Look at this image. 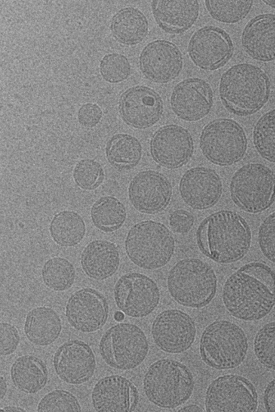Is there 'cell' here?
Listing matches in <instances>:
<instances>
[{"instance_id":"cell-1","label":"cell","mask_w":275,"mask_h":412,"mask_svg":"<svg viewBox=\"0 0 275 412\" xmlns=\"http://www.w3.org/2000/svg\"><path fill=\"white\" fill-rule=\"evenodd\" d=\"M222 301L234 317L256 321L275 306V272L263 262L245 264L226 280Z\"/></svg>"},{"instance_id":"cell-2","label":"cell","mask_w":275,"mask_h":412,"mask_svg":"<svg viewBox=\"0 0 275 412\" xmlns=\"http://www.w3.org/2000/svg\"><path fill=\"white\" fill-rule=\"evenodd\" d=\"M251 230L238 213L221 210L207 216L198 226L196 241L199 250L221 264L236 262L248 253Z\"/></svg>"},{"instance_id":"cell-3","label":"cell","mask_w":275,"mask_h":412,"mask_svg":"<svg viewBox=\"0 0 275 412\" xmlns=\"http://www.w3.org/2000/svg\"><path fill=\"white\" fill-rule=\"evenodd\" d=\"M270 81L260 67L239 63L221 76L219 93L221 103L230 113L248 116L258 111L270 95Z\"/></svg>"},{"instance_id":"cell-4","label":"cell","mask_w":275,"mask_h":412,"mask_svg":"<svg viewBox=\"0 0 275 412\" xmlns=\"http://www.w3.org/2000/svg\"><path fill=\"white\" fill-rule=\"evenodd\" d=\"M148 400L163 409H174L192 396L195 380L188 367L170 358L159 359L150 365L142 380Z\"/></svg>"},{"instance_id":"cell-5","label":"cell","mask_w":275,"mask_h":412,"mask_svg":"<svg viewBox=\"0 0 275 412\" xmlns=\"http://www.w3.org/2000/svg\"><path fill=\"white\" fill-rule=\"evenodd\" d=\"M167 288L171 297L179 305L201 308L214 299L217 279L208 263L198 258H185L170 269Z\"/></svg>"},{"instance_id":"cell-6","label":"cell","mask_w":275,"mask_h":412,"mask_svg":"<svg viewBox=\"0 0 275 412\" xmlns=\"http://www.w3.org/2000/svg\"><path fill=\"white\" fill-rule=\"evenodd\" d=\"M199 349L203 362L208 367L219 370L231 369L239 366L245 359L248 337L239 325L219 319L205 328Z\"/></svg>"},{"instance_id":"cell-7","label":"cell","mask_w":275,"mask_h":412,"mask_svg":"<svg viewBox=\"0 0 275 412\" xmlns=\"http://www.w3.org/2000/svg\"><path fill=\"white\" fill-rule=\"evenodd\" d=\"M125 250L128 258L136 266L155 270L170 261L175 250V240L164 224L143 220L129 229L125 240Z\"/></svg>"},{"instance_id":"cell-8","label":"cell","mask_w":275,"mask_h":412,"mask_svg":"<svg viewBox=\"0 0 275 412\" xmlns=\"http://www.w3.org/2000/svg\"><path fill=\"white\" fill-rule=\"evenodd\" d=\"M149 350L144 331L130 323H119L110 327L99 342L100 354L107 365L120 370L139 366Z\"/></svg>"},{"instance_id":"cell-9","label":"cell","mask_w":275,"mask_h":412,"mask_svg":"<svg viewBox=\"0 0 275 412\" xmlns=\"http://www.w3.org/2000/svg\"><path fill=\"white\" fill-rule=\"evenodd\" d=\"M230 191L233 202L241 209L261 212L275 199V174L263 164L249 163L234 172Z\"/></svg>"},{"instance_id":"cell-10","label":"cell","mask_w":275,"mask_h":412,"mask_svg":"<svg viewBox=\"0 0 275 412\" xmlns=\"http://www.w3.org/2000/svg\"><path fill=\"white\" fill-rule=\"evenodd\" d=\"M248 141L242 126L229 118H218L206 124L200 135L199 146L211 163L226 166L240 161L247 150Z\"/></svg>"},{"instance_id":"cell-11","label":"cell","mask_w":275,"mask_h":412,"mask_svg":"<svg viewBox=\"0 0 275 412\" xmlns=\"http://www.w3.org/2000/svg\"><path fill=\"white\" fill-rule=\"evenodd\" d=\"M257 407L255 386L240 375L219 376L206 391L205 410L208 412H254Z\"/></svg>"},{"instance_id":"cell-12","label":"cell","mask_w":275,"mask_h":412,"mask_svg":"<svg viewBox=\"0 0 275 412\" xmlns=\"http://www.w3.org/2000/svg\"><path fill=\"white\" fill-rule=\"evenodd\" d=\"M117 307L128 317L142 318L157 307L160 292L155 282L146 275L129 272L122 275L114 287Z\"/></svg>"},{"instance_id":"cell-13","label":"cell","mask_w":275,"mask_h":412,"mask_svg":"<svg viewBox=\"0 0 275 412\" xmlns=\"http://www.w3.org/2000/svg\"><path fill=\"white\" fill-rule=\"evenodd\" d=\"M197 334L194 319L178 309L160 312L151 325V334L155 344L163 352L180 354L193 344Z\"/></svg>"},{"instance_id":"cell-14","label":"cell","mask_w":275,"mask_h":412,"mask_svg":"<svg viewBox=\"0 0 275 412\" xmlns=\"http://www.w3.org/2000/svg\"><path fill=\"white\" fill-rule=\"evenodd\" d=\"M234 45L230 35L215 26L197 30L190 38L188 52L193 63L207 71L223 67L230 59Z\"/></svg>"},{"instance_id":"cell-15","label":"cell","mask_w":275,"mask_h":412,"mask_svg":"<svg viewBox=\"0 0 275 412\" xmlns=\"http://www.w3.org/2000/svg\"><path fill=\"white\" fill-rule=\"evenodd\" d=\"M109 307L104 296L92 288L74 292L65 305L69 323L78 331L91 333L101 329L109 317Z\"/></svg>"},{"instance_id":"cell-16","label":"cell","mask_w":275,"mask_h":412,"mask_svg":"<svg viewBox=\"0 0 275 412\" xmlns=\"http://www.w3.org/2000/svg\"><path fill=\"white\" fill-rule=\"evenodd\" d=\"M193 150L194 143L190 132L176 124L162 126L150 141V152L153 160L168 169L186 164Z\"/></svg>"},{"instance_id":"cell-17","label":"cell","mask_w":275,"mask_h":412,"mask_svg":"<svg viewBox=\"0 0 275 412\" xmlns=\"http://www.w3.org/2000/svg\"><path fill=\"white\" fill-rule=\"evenodd\" d=\"M128 195L133 207L138 211L153 214L164 210L172 196V187L163 174L149 170L136 174L131 179Z\"/></svg>"},{"instance_id":"cell-18","label":"cell","mask_w":275,"mask_h":412,"mask_svg":"<svg viewBox=\"0 0 275 412\" xmlns=\"http://www.w3.org/2000/svg\"><path fill=\"white\" fill-rule=\"evenodd\" d=\"M96 358L91 347L85 341L70 340L55 352L53 366L56 375L71 385H82L94 374Z\"/></svg>"},{"instance_id":"cell-19","label":"cell","mask_w":275,"mask_h":412,"mask_svg":"<svg viewBox=\"0 0 275 412\" xmlns=\"http://www.w3.org/2000/svg\"><path fill=\"white\" fill-rule=\"evenodd\" d=\"M140 68L150 81L165 84L175 79L183 67V58L176 45L158 39L148 43L139 58Z\"/></svg>"},{"instance_id":"cell-20","label":"cell","mask_w":275,"mask_h":412,"mask_svg":"<svg viewBox=\"0 0 275 412\" xmlns=\"http://www.w3.org/2000/svg\"><path fill=\"white\" fill-rule=\"evenodd\" d=\"M170 102L171 109L177 117L184 121L195 122L210 113L213 93L206 80L189 78L175 86Z\"/></svg>"},{"instance_id":"cell-21","label":"cell","mask_w":275,"mask_h":412,"mask_svg":"<svg viewBox=\"0 0 275 412\" xmlns=\"http://www.w3.org/2000/svg\"><path fill=\"white\" fill-rule=\"evenodd\" d=\"M119 109L128 125L145 129L160 120L164 108L162 100L155 91L146 86H135L122 94Z\"/></svg>"},{"instance_id":"cell-22","label":"cell","mask_w":275,"mask_h":412,"mask_svg":"<svg viewBox=\"0 0 275 412\" xmlns=\"http://www.w3.org/2000/svg\"><path fill=\"white\" fill-rule=\"evenodd\" d=\"M138 401L139 393L135 385L120 375L100 378L95 384L91 393L92 404L96 411H133Z\"/></svg>"},{"instance_id":"cell-23","label":"cell","mask_w":275,"mask_h":412,"mask_svg":"<svg viewBox=\"0 0 275 412\" xmlns=\"http://www.w3.org/2000/svg\"><path fill=\"white\" fill-rule=\"evenodd\" d=\"M179 190L182 198L188 205L195 209H207L220 199L222 182L214 170L195 167L184 174L179 181Z\"/></svg>"},{"instance_id":"cell-24","label":"cell","mask_w":275,"mask_h":412,"mask_svg":"<svg viewBox=\"0 0 275 412\" xmlns=\"http://www.w3.org/2000/svg\"><path fill=\"white\" fill-rule=\"evenodd\" d=\"M241 44L254 60H275V14H261L252 19L243 30Z\"/></svg>"},{"instance_id":"cell-25","label":"cell","mask_w":275,"mask_h":412,"mask_svg":"<svg viewBox=\"0 0 275 412\" xmlns=\"http://www.w3.org/2000/svg\"><path fill=\"white\" fill-rule=\"evenodd\" d=\"M155 21L165 32L181 34L192 27L199 14L198 1L156 0L151 3Z\"/></svg>"},{"instance_id":"cell-26","label":"cell","mask_w":275,"mask_h":412,"mask_svg":"<svg viewBox=\"0 0 275 412\" xmlns=\"http://www.w3.org/2000/svg\"><path fill=\"white\" fill-rule=\"evenodd\" d=\"M120 260L116 244L104 240L89 242L80 256L81 267L85 275L98 281L113 275L119 268Z\"/></svg>"},{"instance_id":"cell-27","label":"cell","mask_w":275,"mask_h":412,"mask_svg":"<svg viewBox=\"0 0 275 412\" xmlns=\"http://www.w3.org/2000/svg\"><path fill=\"white\" fill-rule=\"evenodd\" d=\"M61 330V319L52 308L38 306L26 315L24 333L28 340L34 345L47 346L53 343Z\"/></svg>"},{"instance_id":"cell-28","label":"cell","mask_w":275,"mask_h":412,"mask_svg":"<svg viewBox=\"0 0 275 412\" xmlns=\"http://www.w3.org/2000/svg\"><path fill=\"white\" fill-rule=\"evenodd\" d=\"M10 378L19 391L36 393L46 385L48 370L41 358L30 354L23 355L11 365Z\"/></svg>"},{"instance_id":"cell-29","label":"cell","mask_w":275,"mask_h":412,"mask_svg":"<svg viewBox=\"0 0 275 412\" xmlns=\"http://www.w3.org/2000/svg\"><path fill=\"white\" fill-rule=\"evenodd\" d=\"M110 29L118 41L133 45L144 39L148 34V23L140 10L128 7L116 13L111 19Z\"/></svg>"},{"instance_id":"cell-30","label":"cell","mask_w":275,"mask_h":412,"mask_svg":"<svg viewBox=\"0 0 275 412\" xmlns=\"http://www.w3.org/2000/svg\"><path fill=\"white\" fill-rule=\"evenodd\" d=\"M142 153L140 142L124 133L116 134L108 141L105 154L109 163L120 170H130L140 162Z\"/></svg>"},{"instance_id":"cell-31","label":"cell","mask_w":275,"mask_h":412,"mask_svg":"<svg viewBox=\"0 0 275 412\" xmlns=\"http://www.w3.org/2000/svg\"><path fill=\"white\" fill-rule=\"evenodd\" d=\"M86 227L82 216L70 210L61 211L52 218L50 233L53 240L61 247H74L83 239Z\"/></svg>"},{"instance_id":"cell-32","label":"cell","mask_w":275,"mask_h":412,"mask_svg":"<svg viewBox=\"0 0 275 412\" xmlns=\"http://www.w3.org/2000/svg\"><path fill=\"white\" fill-rule=\"evenodd\" d=\"M90 216L94 225L109 233L119 229L124 223L126 211L124 204L112 196H102L92 205Z\"/></svg>"},{"instance_id":"cell-33","label":"cell","mask_w":275,"mask_h":412,"mask_svg":"<svg viewBox=\"0 0 275 412\" xmlns=\"http://www.w3.org/2000/svg\"><path fill=\"white\" fill-rule=\"evenodd\" d=\"M41 275L47 287L60 292L72 286L76 271L74 265L68 260L55 257L45 262L42 268Z\"/></svg>"},{"instance_id":"cell-34","label":"cell","mask_w":275,"mask_h":412,"mask_svg":"<svg viewBox=\"0 0 275 412\" xmlns=\"http://www.w3.org/2000/svg\"><path fill=\"white\" fill-rule=\"evenodd\" d=\"M253 143L263 159L275 163V108L264 113L256 122Z\"/></svg>"},{"instance_id":"cell-35","label":"cell","mask_w":275,"mask_h":412,"mask_svg":"<svg viewBox=\"0 0 275 412\" xmlns=\"http://www.w3.org/2000/svg\"><path fill=\"white\" fill-rule=\"evenodd\" d=\"M253 1L206 0L205 5L209 14L215 20L224 23H235L243 19L249 13Z\"/></svg>"},{"instance_id":"cell-36","label":"cell","mask_w":275,"mask_h":412,"mask_svg":"<svg viewBox=\"0 0 275 412\" xmlns=\"http://www.w3.org/2000/svg\"><path fill=\"white\" fill-rule=\"evenodd\" d=\"M254 352L265 367L275 371V321L263 325L254 339Z\"/></svg>"},{"instance_id":"cell-37","label":"cell","mask_w":275,"mask_h":412,"mask_svg":"<svg viewBox=\"0 0 275 412\" xmlns=\"http://www.w3.org/2000/svg\"><path fill=\"white\" fill-rule=\"evenodd\" d=\"M104 171L99 162L91 159L79 161L73 170V179L76 185L84 190H93L103 182Z\"/></svg>"},{"instance_id":"cell-38","label":"cell","mask_w":275,"mask_h":412,"mask_svg":"<svg viewBox=\"0 0 275 412\" xmlns=\"http://www.w3.org/2000/svg\"><path fill=\"white\" fill-rule=\"evenodd\" d=\"M77 398L63 389H54L44 396L37 406V411H81Z\"/></svg>"},{"instance_id":"cell-39","label":"cell","mask_w":275,"mask_h":412,"mask_svg":"<svg viewBox=\"0 0 275 412\" xmlns=\"http://www.w3.org/2000/svg\"><path fill=\"white\" fill-rule=\"evenodd\" d=\"M100 72L102 78L111 83L125 80L131 73V65L122 54L111 53L105 55L100 63Z\"/></svg>"},{"instance_id":"cell-40","label":"cell","mask_w":275,"mask_h":412,"mask_svg":"<svg viewBox=\"0 0 275 412\" xmlns=\"http://www.w3.org/2000/svg\"><path fill=\"white\" fill-rule=\"evenodd\" d=\"M258 244L264 256L275 263V211L262 222L258 230Z\"/></svg>"},{"instance_id":"cell-41","label":"cell","mask_w":275,"mask_h":412,"mask_svg":"<svg viewBox=\"0 0 275 412\" xmlns=\"http://www.w3.org/2000/svg\"><path fill=\"white\" fill-rule=\"evenodd\" d=\"M20 341V336L16 328L11 323L1 322L0 323V354L8 356L12 354L17 348Z\"/></svg>"},{"instance_id":"cell-42","label":"cell","mask_w":275,"mask_h":412,"mask_svg":"<svg viewBox=\"0 0 275 412\" xmlns=\"http://www.w3.org/2000/svg\"><path fill=\"white\" fill-rule=\"evenodd\" d=\"M102 117V111L99 106L87 103L80 106L78 112L79 123L85 127L96 126Z\"/></svg>"},{"instance_id":"cell-43","label":"cell","mask_w":275,"mask_h":412,"mask_svg":"<svg viewBox=\"0 0 275 412\" xmlns=\"http://www.w3.org/2000/svg\"><path fill=\"white\" fill-rule=\"evenodd\" d=\"M169 223L174 231L183 234L188 232L192 228L194 217L186 210L178 209L170 214Z\"/></svg>"},{"instance_id":"cell-44","label":"cell","mask_w":275,"mask_h":412,"mask_svg":"<svg viewBox=\"0 0 275 412\" xmlns=\"http://www.w3.org/2000/svg\"><path fill=\"white\" fill-rule=\"evenodd\" d=\"M263 400L267 411H275V378L267 385L264 390Z\"/></svg>"},{"instance_id":"cell-45","label":"cell","mask_w":275,"mask_h":412,"mask_svg":"<svg viewBox=\"0 0 275 412\" xmlns=\"http://www.w3.org/2000/svg\"><path fill=\"white\" fill-rule=\"evenodd\" d=\"M203 408L196 404L187 405L182 409H179L178 411H204Z\"/></svg>"},{"instance_id":"cell-46","label":"cell","mask_w":275,"mask_h":412,"mask_svg":"<svg viewBox=\"0 0 275 412\" xmlns=\"http://www.w3.org/2000/svg\"><path fill=\"white\" fill-rule=\"evenodd\" d=\"M7 391V384L6 379L3 376L0 378V398L2 400L5 396Z\"/></svg>"},{"instance_id":"cell-47","label":"cell","mask_w":275,"mask_h":412,"mask_svg":"<svg viewBox=\"0 0 275 412\" xmlns=\"http://www.w3.org/2000/svg\"><path fill=\"white\" fill-rule=\"evenodd\" d=\"M3 411H27L24 409L15 406H8L5 407Z\"/></svg>"},{"instance_id":"cell-48","label":"cell","mask_w":275,"mask_h":412,"mask_svg":"<svg viewBox=\"0 0 275 412\" xmlns=\"http://www.w3.org/2000/svg\"><path fill=\"white\" fill-rule=\"evenodd\" d=\"M124 319V313L120 311H116L114 314V319L117 321H122Z\"/></svg>"},{"instance_id":"cell-49","label":"cell","mask_w":275,"mask_h":412,"mask_svg":"<svg viewBox=\"0 0 275 412\" xmlns=\"http://www.w3.org/2000/svg\"><path fill=\"white\" fill-rule=\"evenodd\" d=\"M263 2H265V4H267V5H269V6L273 8H275V1H267V0H265V1H263Z\"/></svg>"}]
</instances>
